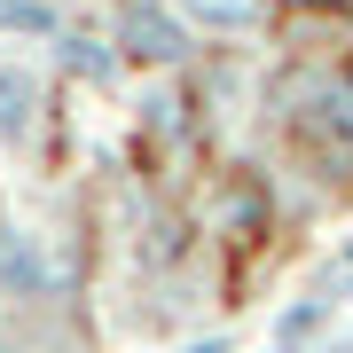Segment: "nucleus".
Instances as JSON below:
<instances>
[{
	"label": "nucleus",
	"mask_w": 353,
	"mask_h": 353,
	"mask_svg": "<svg viewBox=\"0 0 353 353\" xmlns=\"http://www.w3.org/2000/svg\"><path fill=\"white\" fill-rule=\"evenodd\" d=\"M118 48L141 55V63H181L196 39H189V24L165 8V0H126V16H118Z\"/></svg>",
	"instance_id": "f257e3e1"
},
{
	"label": "nucleus",
	"mask_w": 353,
	"mask_h": 353,
	"mask_svg": "<svg viewBox=\"0 0 353 353\" xmlns=\"http://www.w3.org/2000/svg\"><path fill=\"white\" fill-rule=\"evenodd\" d=\"M39 102H48L39 71L24 63V55H0V141H8V150H24V141H32Z\"/></svg>",
	"instance_id": "f03ea898"
},
{
	"label": "nucleus",
	"mask_w": 353,
	"mask_h": 353,
	"mask_svg": "<svg viewBox=\"0 0 353 353\" xmlns=\"http://www.w3.org/2000/svg\"><path fill=\"white\" fill-rule=\"evenodd\" d=\"M0 32L39 39V32H55V8H48V0H0Z\"/></svg>",
	"instance_id": "7ed1b4c3"
},
{
	"label": "nucleus",
	"mask_w": 353,
	"mask_h": 353,
	"mask_svg": "<svg viewBox=\"0 0 353 353\" xmlns=\"http://www.w3.org/2000/svg\"><path fill=\"white\" fill-rule=\"evenodd\" d=\"M196 16H220V24H252V0H189Z\"/></svg>",
	"instance_id": "20e7f679"
},
{
	"label": "nucleus",
	"mask_w": 353,
	"mask_h": 353,
	"mask_svg": "<svg viewBox=\"0 0 353 353\" xmlns=\"http://www.w3.org/2000/svg\"><path fill=\"white\" fill-rule=\"evenodd\" d=\"M71 63H79V71H94V79H102V71H110V55H102V48H94V39H71Z\"/></svg>",
	"instance_id": "39448f33"
},
{
	"label": "nucleus",
	"mask_w": 353,
	"mask_h": 353,
	"mask_svg": "<svg viewBox=\"0 0 353 353\" xmlns=\"http://www.w3.org/2000/svg\"><path fill=\"white\" fill-rule=\"evenodd\" d=\"M189 353H228V345H212V338H204V345H189Z\"/></svg>",
	"instance_id": "423d86ee"
}]
</instances>
